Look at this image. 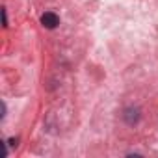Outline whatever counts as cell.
<instances>
[{"mask_svg": "<svg viewBox=\"0 0 158 158\" xmlns=\"http://www.w3.org/2000/svg\"><path fill=\"white\" fill-rule=\"evenodd\" d=\"M2 19H4V26H8V17H6V10H2Z\"/></svg>", "mask_w": 158, "mask_h": 158, "instance_id": "obj_3", "label": "cell"}, {"mask_svg": "<svg viewBox=\"0 0 158 158\" xmlns=\"http://www.w3.org/2000/svg\"><path fill=\"white\" fill-rule=\"evenodd\" d=\"M8 143H10V145H13V147H15V145H17V139H15V138H11V139H10V141H8Z\"/></svg>", "mask_w": 158, "mask_h": 158, "instance_id": "obj_4", "label": "cell"}, {"mask_svg": "<svg viewBox=\"0 0 158 158\" xmlns=\"http://www.w3.org/2000/svg\"><path fill=\"white\" fill-rule=\"evenodd\" d=\"M41 24H43L45 28H48V30H54V28L60 24V19H58V15H56V13L47 11V13H43V15H41Z\"/></svg>", "mask_w": 158, "mask_h": 158, "instance_id": "obj_1", "label": "cell"}, {"mask_svg": "<svg viewBox=\"0 0 158 158\" xmlns=\"http://www.w3.org/2000/svg\"><path fill=\"white\" fill-rule=\"evenodd\" d=\"M123 117H125V121H127L128 125H134V123H138V119H139V110H138V108H127L125 114H123Z\"/></svg>", "mask_w": 158, "mask_h": 158, "instance_id": "obj_2", "label": "cell"}]
</instances>
